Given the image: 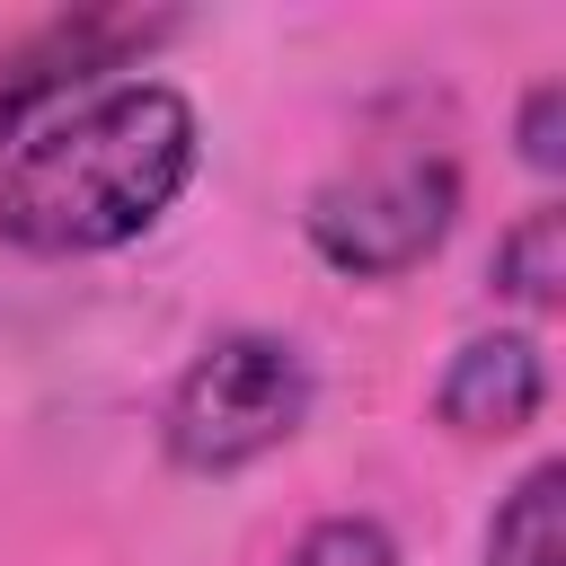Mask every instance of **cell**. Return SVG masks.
<instances>
[{"instance_id":"6da1fadb","label":"cell","mask_w":566,"mask_h":566,"mask_svg":"<svg viewBox=\"0 0 566 566\" xmlns=\"http://www.w3.org/2000/svg\"><path fill=\"white\" fill-rule=\"evenodd\" d=\"M203 124L168 80H115L44 106L0 159V239L27 256H106L195 186Z\"/></svg>"},{"instance_id":"7a4b0ae2","label":"cell","mask_w":566,"mask_h":566,"mask_svg":"<svg viewBox=\"0 0 566 566\" xmlns=\"http://www.w3.org/2000/svg\"><path fill=\"white\" fill-rule=\"evenodd\" d=\"M310 398H318V380L292 336L230 327L177 371V389L159 407V442L186 478H230V469L283 451L310 424Z\"/></svg>"},{"instance_id":"3957f363","label":"cell","mask_w":566,"mask_h":566,"mask_svg":"<svg viewBox=\"0 0 566 566\" xmlns=\"http://www.w3.org/2000/svg\"><path fill=\"white\" fill-rule=\"evenodd\" d=\"M460 221V168L451 150H380L345 177H327L301 212L310 248L354 274V283H389L407 265H424Z\"/></svg>"},{"instance_id":"277c9868","label":"cell","mask_w":566,"mask_h":566,"mask_svg":"<svg viewBox=\"0 0 566 566\" xmlns=\"http://www.w3.org/2000/svg\"><path fill=\"white\" fill-rule=\"evenodd\" d=\"M159 35H168V18H142V9H71V18H44L27 44H9L0 53V159L44 106L88 88L97 71H124V53H142Z\"/></svg>"},{"instance_id":"5b68a950","label":"cell","mask_w":566,"mask_h":566,"mask_svg":"<svg viewBox=\"0 0 566 566\" xmlns=\"http://www.w3.org/2000/svg\"><path fill=\"white\" fill-rule=\"evenodd\" d=\"M539 407H548V354L522 327L469 336L433 380V416L469 442H513L522 424H539Z\"/></svg>"},{"instance_id":"8992f818","label":"cell","mask_w":566,"mask_h":566,"mask_svg":"<svg viewBox=\"0 0 566 566\" xmlns=\"http://www.w3.org/2000/svg\"><path fill=\"white\" fill-rule=\"evenodd\" d=\"M486 566H566V469L539 460L486 522Z\"/></svg>"},{"instance_id":"52a82bcc","label":"cell","mask_w":566,"mask_h":566,"mask_svg":"<svg viewBox=\"0 0 566 566\" xmlns=\"http://www.w3.org/2000/svg\"><path fill=\"white\" fill-rule=\"evenodd\" d=\"M495 292L522 310H557L566 301V212L531 203L504 239H495Z\"/></svg>"},{"instance_id":"ba28073f","label":"cell","mask_w":566,"mask_h":566,"mask_svg":"<svg viewBox=\"0 0 566 566\" xmlns=\"http://www.w3.org/2000/svg\"><path fill=\"white\" fill-rule=\"evenodd\" d=\"M283 566H398V539L371 522V513H327L292 539Z\"/></svg>"},{"instance_id":"9c48e42d","label":"cell","mask_w":566,"mask_h":566,"mask_svg":"<svg viewBox=\"0 0 566 566\" xmlns=\"http://www.w3.org/2000/svg\"><path fill=\"white\" fill-rule=\"evenodd\" d=\"M522 159H531L539 177L566 168V80H539V88L522 97Z\"/></svg>"}]
</instances>
